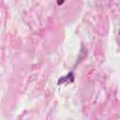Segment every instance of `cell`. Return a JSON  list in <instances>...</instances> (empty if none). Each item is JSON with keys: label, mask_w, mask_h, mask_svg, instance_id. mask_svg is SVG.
Segmentation results:
<instances>
[{"label": "cell", "mask_w": 120, "mask_h": 120, "mask_svg": "<svg viewBox=\"0 0 120 120\" xmlns=\"http://www.w3.org/2000/svg\"><path fill=\"white\" fill-rule=\"evenodd\" d=\"M65 1L66 0H57V5L58 6H61V5H63L65 3Z\"/></svg>", "instance_id": "obj_1"}]
</instances>
